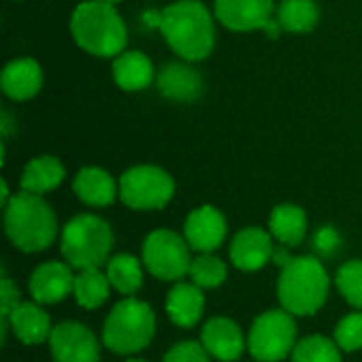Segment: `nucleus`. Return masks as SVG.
Segmentation results:
<instances>
[{"instance_id":"obj_1","label":"nucleus","mask_w":362,"mask_h":362,"mask_svg":"<svg viewBox=\"0 0 362 362\" xmlns=\"http://www.w3.org/2000/svg\"><path fill=\"white\" fill-rule=\"evenodd\" d=\"M159 30L176 55L199 62L214 49V19L199 0H178L159 15Z\"/></svg>"},{"instance_id":"obj_2","label":"nucleus","mask_w":362,"mask_h":362,"mask_svg":"<svg viewBox=\"0 0 362 362\" xmlns=\"http://www.w3.org/2000/svg\"><path fill=\"white\" fill-rule=\"evenodd\" d=\"M4 231L17 250L42 252L57 235V218L42 195L21 191L4 206Z\"/></svg>"},{"instance_id":"obj_3","label":"nucleus","mask_w":362,"mask_h":362,"mask_svg":"<svg viewBox=\"0 0 362 362\" xmlns=\"http://www.w3.org/2000/svg\"><path fill=\"white\" fill-rule=\"evenodd\" d=\"M70 30L81 49L98 57H117L127 45V28L115 4L87 0L78 4L70 19Z\"/></svg>"},{"instance_id":"obj_4","label":"nucleus","mask_w":362,"mask_h":362,"mask_svg":"<svg viewBox=\"0 0 362 362\" xmlns=\"http://www.w3.org/2000/svg\"><path fill=\"white\" fill-rule=\"evenodd\" d=\"M329 274L316 257H293L278 278V299L293 316L316 314L329 297Z\"/></svg>"},{"instance_id":"obj_5","label":"nucleus","mask_w":362,"mask_h":362,"mask_svg":"<svg viewBox=\"0 0 362 362\" xmlns=\"http://www.w3.org/2000/svg\"><path fill=\"white\" fill-rule=\"evenodd\" d=\"M155 327L157 320L151 305L136 297H125L106 316L102 344L112 354H138L153 341Z\"/></svg>"},{"instance_id":"obj_6","label":"nucleus","mask_w":362,"mask_h":362,"mask_svg":"<svg viewBox=\"0 0 362 362\" xmlns=\"http://www.w3.org/2000/svg\"><path fill=\"white\" fill-rule=\"evenodd\" d=\"M112 244L110 225L93 214H78L62 229V255L76 272L106 265Z\"/></svg>"},{"instance_id":"obj_7","label":"nucleus","mask_w":362,"mask_h":362,"mask_svg":"<svg viewBox=\"0 0 362 362\" xmlns=\"http://www.w3.org/2000/svg\"><path fill=\"white\" fill-rule=\"evenodd\" d=\"M248 352L259 362H282L297 346V325L286 310H267L250 327Z\"/></svg>"},{"instance_id":"obj_8","label":"nucleus","mask_w":362,"mask_h":362,"mask_svg":"<svg viewBox=\"0 0 362 362\" xmlns=\"http://www.w3.org/2000/svg\"><path fill=\"white\" fill-rule=\"evenodd\" d=\"M191 246L185 235L170 229H157L142 244V263L161 282H180L191 269Z\"/></svg>"},{"instance_id":"obj_9","label":"nucleus","mask_w":362,"mask_h":362,"mask_svg":"<svg viewBox=\"0 0 362 362\" xmlns=\"http://www.w3.org/2000/svg\"><path fill=\"white\" fill-rule=\"evenodd\" d=\"M119 197L132 210H161L174 197V180L157 165H136L121 176Z\"/></svg>"},{"instance_id":"obj_10","label":"nucleus","mask_w":362,"mask_h":362,"mask_svg":"<svg viewBox=\"0 0 362 362\" xmlns=\"http://www.w3.org/2000/svg\"><path fill=\"white\" fill-rule=\"evenodd\" d=\"M214 15L233 32L265 30L274 38L282 32L274 17V0H216Z\"/></svg>"},{"instance_id":"obj_11","label":"nucleus","mask_w":362,"mask_h":362,"mask_svg":"<svg viewBox=\"0 0 362 362\" xmlns=\"http://www.w3.org/2000/svg\"><path fill=\"white\" fill-rule=\"evenodd\" d=\"M47 344L53 362H100V341L81 322H59Z\"/></svg>"},{"instance_id":"obj_12","label":"nucleus","mask_w":362,"mask_h":362,"mask_svg":"<svg viewBox=\"0 0 362 362\" xmlns=\"http://www.w3.org/2000/svg\"><path fill=\"white\" fill-rule=\"evenodd\" d=\"M72 269L74 267L62 261H47L38 265L28 280V291L32 301L40 305H55L64 301L68 295H72L74 278H76Z\"/></svg>"},{"instance_id":"obj_13","label":"nucleus","mask_w":362,"mask_h":362,"mask_svg":"<svg viewBox=\"0 0 362 362\" xmlns=\"http://www.w3.org/2000/svg\"><path fill=\"white\" fill-rule=\"evenodd\" d=\"M227 238V221L221 210L212 206L195 208L185 221V240L193 250L214 252Z\"/></svg>"},{"instance_id":"obj_14","label":"nucleus","mask_w":362,"mask_h":362,"mask_svg":"<svg viewBox=\"0 0 362 362\" xmlns=\"http://www.w3.org/2000/svg\"><path fill=\"white\" fill-rule=\"evenodd\" d=\"M202 344L212 358L221 362H235L248 348L240 325L227 316H214L204 325Z\"/></svg>"},{"instance_id":"obj_15","label":"nucleus","mask_w":362,"mask_h":362,"mask_svg":"<svg viewBox=\"0 0 362 362\" xmlns=\"http://www.w3.org/2000/svg\"><path fill=\"white\" fill-rule=\"evenodd\" d=\"M13 331V335L23 346H40L49 341L51 337V318L45 312V308L36 301H21L8 316L6 325L2 327V341L6 339V333Z\"/></svg>"},{"instance_id":"obj_16","label":"nucleus","mask_w":362,"mask_h":362,"mask_svg":"<svg viewBox=\"0 0 362 362\" xmlns=\"http://www.w3.org/2000/svg\"><path fill=\"white\" fill-rule=\"evenodd\" d=\"M272 233L261 227H246L242 229L229 248L231 263L242 272H259L263 269L274 257V242Z\"/></svg>"},{"instance_id":"obj_17","label":"nucleus","mask_w":362,"mask_h":362,"mask_svg":"<svg viewBox=\"0 0 362 362\" xmlns=\"http://www.w3.org/2000/svg\"><path fill=\"white\" fill-rule=\"evenodd\" d=\"M202 291L204 288H199L193 282H182V280L174 282L165 299V314L176 327L193 329L202 320L206 308V299Z\"/></svg>"},{"instance_id":"obj_18","label":"nucleus","mask_w":362,"mask_h":362,"mask_svg":"<svg viewBox=\"0 0 362 362\" xmlns=\"http://www.w3.org/2000/svg\"><path fill=\"white\" fill-rule=\"evenodd\" d=\"M157 89L174 102H195L204 91V81L189 64H168L157 74Z\"/></svg>"},{"instance_id":"obj_19","label":"nucleus","mask_w":362,"mask_h":362,"mask_svg":"<svg viewBox=\"0 0 362 362\" xmlns=\"http://www.w3.org/2000/svg\"><path fill=\"white\" fill-rule=\"evenodd\" d=\"M0 85H2V91L11 100H17V102L30 100L38 93V89L42 85L40 66L30 57L13 59L4 66L2 76H0Z\"/></svg>"},{"instance_id":"obj_20","label":"nucleus","mask_w":362,"mask_h":362,"mask_svg":"<svg viewBox=\"0 0 362 362\" xmlns=\"http://www.w3.org/2000/svg\"><path fill=\"white\" fill-rule=\"evenodd\" d=\"M72 189L76 193V197L93 208H106L110 204H115L117 199V182L115 178L102 170V168H83L78 170Z\"/></svg>"},{"instance_id":"obj_21","label":"nucleus","mask_w":362,"mask_h":362,"mask_svg":"<svg viewBox=\"0 0 362 362\" xmlns=\"http://www.w3.org/2000/svg\"><path fill=\"white\" fill-rule=\"evenodd\" d=\"M269 233L282 246L295 248L305 240L308 216L305 210L295 204H280L269 214Z\"/></svg>"},{"instance_id":"obj_22","label":"nucleus","mask_w":362,"mask_h":362,"mask_svg":"<svg viewBox=\"0 0 362 362\" xmlns=\"http://www.w3.org/2000/svg\"><path fill=\"white\" fill-rule=\"evenodd\" d=\"M153 64L140 51H123L115 57L112 78L125 91H142L153 83Z\"/></svg>"},{"instance_id":"obj_23","label":"nucleus","mask_w":362,"mask_h":362,"mask_svg":"<svg viewBox=\"0 0 362 362\" xmlns=\"http://www.w3.org/2000/svg\"><path fill=\"white\" fill-rule=\"evenodd\" d=\"M64 176H66V170L59 163V159H55L51 155L36 157L23 168L21 191L34 193V195H45V193L57 189L62 185Z\"/></svg>"},{"instance_id":"obj_24","label":"nucleus","mask_w":362,"mask_h":362,"mask_svg":"<svg viewBox=\"0 0 362 362\" xmlns=\"http://www.w3.org/2000/svg\"><path fill=\"white\" fill-rule=\"evenodd\" d=\"M110 291L112 286L106 272H102V267H93V269H81L76 274L72 295L83 310H98L108 301Z\"/></svg>"},{"instance_id":"obj_25","label":"nucleus","mask_w":362,"mask_h":362,"mask_svg":"<svg viewBox=\"0 0 362 362\" xmlns=\"http://www.w3.org/2000/svg\"><path fill=\"white\" fill-rule=\"evenodd\" d=\"M106 276L110 280L112 291L121 293L123 297H134L144 282L142 265L132 255H115L106 263Z\"/></svg>"},{"instance_id":"obj_26","label":"nucleus","mask_w":362,"mask_h":362,"mask_svg":"<svg viewBox=\"0 0 362 362\" xmlns=\"http://www.w3.org/2000/svg\"><path fill=\"white\" fill-rule=\"evenodd\" d=\"M318 4L314 0H282L278 6V23L293 34L312 32L318 23Z\"/></svg>"},{"instance_id":"obj_27","label":"nucleus","mask_w":362,"mask_h":362,"mask_svg":"<svg viewBox=\"0 0 362 362\" xmlns=\"http://www.w3.org/2000/svg\"><path fill=\"white\" fill-rule=\"evenodd\" d=\"M341 348L335 339L312 335L297 341L293 350V362H341Z\"/></svg>"},{"instance_id":"obj_28","label":"nucleus","mask_w":362,"mask_h":362,"mask_svg":"<svg viewBox=\"0 0 362 362\" xmlns=\"http://www.w3.org/2000/svg\"><path fill=\"white\" fill-rule=\"evenodd\" d=\"M189 278L199 288H216L227 280V265L212 252H202L193 259Z\"/></svg>"},{"instance_id":"obj_29","label":"nucleus","mask_w":362,"mask_h":362,"mask_svg":"<svg viewBox=\"0 0 362 362\" xmlns=\"http://www.w3.org/2000/svg\"><path fill=\"white\" fill-rule=\"evenodd\" d=\"M337 288L341 293V297L354 308L362 310V261H348L339 267L337 272Z\"/></svg>"},{"instance_id":"obj_30","label":"nucleus","mask_w":362,"mask_h":362,"mask_svg":"<svg viewBox=\"0 0 362 362\" xmlns=\"http://www.w3.org/2000/svg\"><path fill=\"white\" fill-rule=\"evenodd\" d=\"M333 339L344 352L362 350V310H354L337 322Z\"/></svg>"},{"instance_id":"obj_31","label":"nucleus","mask_w":362,"mask_h":362,"mask_svg":"<svg viewBox=\"0 0 362 362\" xmlns=\"http://www.w3.org/2000/svg\"><path fill=\"white\" fill-rule=\"evenodd\" d=\"M210 358L212 356L208 354L202 341H180L165 352L161 362H210Z\"/></svg>"},{"instance_id":"obj_32","label":"nucleus","mask_w":362,"mask_h":362,"mask_svg":"<svg viewBox=\"0 0 362 362\" xmlns=\"http://www.w3.org/2000/svg\"><path fill=\"white\" fill-rule=\"evenodd\" d=\"M341 246V235L335 227H320L314 235V248L322 257H333Z\"/></svg>"},{"instance_id":"obj_33","label":"nucleus","mask_w":362,"mask_h":362,"mask_svg":"<svg viewBox=\"0 0 362 362\" xmlns=\"http://www.w3.org/2000/svg\"><path fill=\"white\" fill-rule=\"evenodd\" d=\"M21 303L19 299V288L13 284V280L6 276V272L2 274V327L6 325L11 312Z\"/></svg>"},{"instance_id":"obj_34","label":"nucleus","mask_w":362,"mask_h":362,"mask_svg":"<svg viewBox=\"0 0 362 362\" xmlns=\"http://www.w3.org/2000/svg\"><path fill=\"white\" fill-rule=\"evenodd\" d=\"M293 261V257H291V252H288V246H276L274 248V257H272V263H276L280 269L284 267V265H288Z\"/></svg>"},{"instance_id":"obj_35","label":"nucleus","mask_w":362,"mask_h":362,"mask_svg":"<svg viewBox=\"0 0 362 362\" xmlns=\"http://www.w3.org/2000/svg\"><path fill=\"white\" fill-rule=\"evenodd\" d=\"M125 362H148V361H144V358H129V361H125Z\"/></svg>"},{"instance_id":"obj_36","label":"nucleus","mask_w":362,"mask_h":362,"mask_svg":"<svg viewBox=\"0 0 362 362\" xmlns=\"http://www.w3.org/2000/svg\"><path fill=\"white\" fill-rule=\"evenodd\" d=\"M104 2H108V4H119V2H123V0H104Z\"/></svg>"}]
</instances>
